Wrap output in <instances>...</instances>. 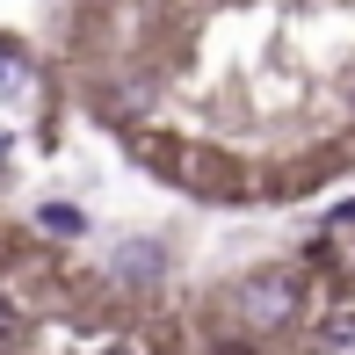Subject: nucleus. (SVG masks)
Segmentation results:
<instances>
[{"mask_svg":"<svg viewBox=\"0 0 355 355\" xmlns=\"http://www.w3.org/2000/svg\"><path fill=\"white\" fill-rule=\"evenodd\" d=\"M297 304H304V268H290V261L247 268V276L232 283V312H239V327H247V334L290 327V319H297Z\"/></svg>","mask_w":355,"mask_h":355,"instance_id":"f257e3e1","label":"nucleus"},{"mask_svg":"<svg viewBox=\"0 0 355 355\" xmlns=\"http://www.w3.org/2000/svg\"><path fill=\"white\" fill-rule=\"evenodd\" d=\"M145 102H153V80H145V73L116 80V87H102V116H138Z\"/></svg>","mask_w":355,"mask_h":355,"instance_id":"f03ea898","label":"nucleus"},{"mask_svg":"<svg viewBox=\"0 0 355 355\" xmlns=\"http://www.w3.org/2000/svg\"><path fill=\"white\" fill-rule=\"evenodd\" d=\"M319 355H355V304H334L319 319Z\"/></svg>","mask_w":355,"mask_h":355,"instance_id":"7ed1b4c3","label":"nucleus"},{"mask_svg":"<svg viewBox=\"0 0 355 355\" xmlns=\"http://www.w3.org/2000/svg\"><path fill=\"white\" fill-rule=\"evenodd\" d=\"M37 225H44L51 239H80V232H87V218H80L73 203H44V211H37Z\"/></svg>","mask_w":355,"mask_h":355,"instance_id":"20e7f679","label":"nucleus"},{"mask_svg":"<svg viewBox=\"0 0 355 355\" xmlns=\"http://www.w3.org/2000/svg\"><path fill=\"white\" fill-rule=\"evenodd\" d=\"M22 334H29L22 304H15V297H0V348H15V341H22Z\"/></svg>","mask_w":355,"mask_h":355,"instance_id":"39448f33","label":"nucleus"},{"mask_svg":"<svg viewBox=\"0 0 355 355\" xmlns=\"http://www.w3.org/2000/svg\"><path fill=\"white\" fill-rule=\"evenodd\" d=\"M203 355H261V348H254V334H218Z\"/></svg>","mask_w":355,"mask_h":355,"instance_id":"423d86ee","label":"nucleus"},{"mask_svg":"<svg viewBox=\"0 0 355 355\" xmlns=\"http://www.w3.org/2000/svg\"><path fill=\"white\" fill-rule=\"evenodd\" d=\"M348 225H355V196H348V203H341V211H334V218H327V232H348Z\"/></svg>","mask_w":355,"mask_h":355,"instance_id":"0eeeda50","label":"nucleus"},{"mask_svg":"<svg viewBox=\"0 0 355 355\" xmlns=\"http://www.w3.org/2000/svg\"><path fill=\"white\" fill-rule=\"evenodd\" d=\"M102 355H138V348H102Z\"/></svg>","mask_w":355,"mask_h":355,"instance_id":"6e6552de","label":"nucleus"},{"mask_svg":"<svg viewBox=\"0 0 355 355\" xmlns=\"http://www.w3.org/2000/svg\"><path fill=\"white\" fill-rule=\"evenodd\" d=\"M0 159H8V131H0Z\"/></svg>","mask_w":355,"mask_h":355,"instance_id":"1a4fd4ad","label":"nucleus"}]
</instances>
